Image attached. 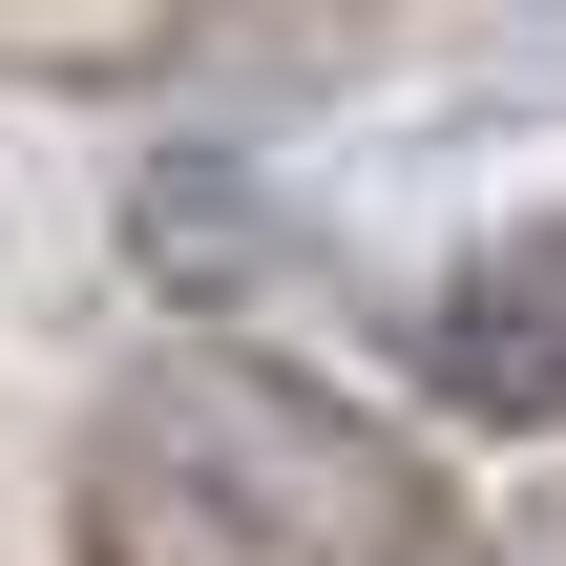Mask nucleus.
<instances>
[{
    "label": "nucleus",
    "instance_id": "1",
    "mask_svg": "<svg viewBox=\"0 0 566 566\" xmlns=\"http://www.w3.org/2000/svg\"><path fill=\"white\" fill-rule=\"evenodd\" d=\"M420 357H441L462 420H566V252H483Z\"/></svg>",
    "mask_w": 566,
    "mask_h": 566
}]
</instances>
